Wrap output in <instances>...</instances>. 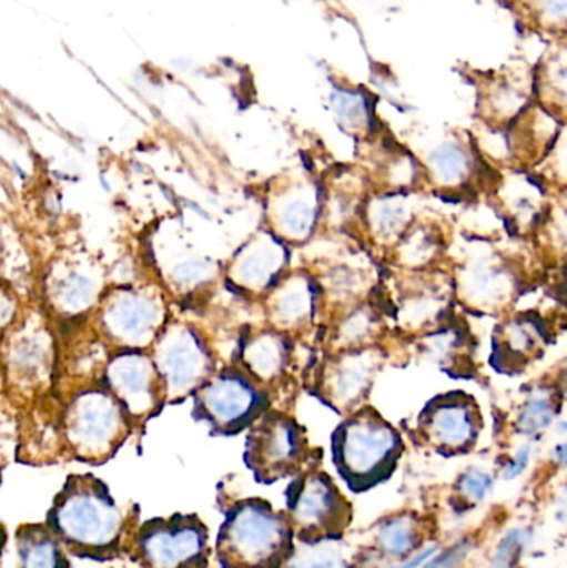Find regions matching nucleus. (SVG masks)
<instances>
[{"mask_svg": "<svg viewBox=\"0 0 567 568\" xmlns=\"http://www.w3.org/2000/svg\"><path fill=\"white\" fill-rule=\"evenodd\" d=\"M47 526L73 556L113 559L120 552L126 517L93 476H70L53 499Z\"/></svg>", "mask_w": 567, "mask_h": 568, "instance_id": "obj_1", "label": "nucleus"}, {"mask_svg": "<svg viewBox=\"0 0 567 568\" xmlns=\"http://www.w3.org/2000/svg\"><path fill=\"white\" fill-rule=\"evenodd\" d=\"M295 539L286 513L265 500H242L225 514L216 559L222 568H285L295 556Z\"/></svg>", "mask_w": 567, "mask_h": 568, "instance_id": "obj_2", "label": "nucleus"}, {"mask_svg": "<svg viewBox=\"0 0 567 568\" xmlns=\"http://www.w3.org/2000/svg\"><path fill=\"white\" fill-rule=\"evenodd\" d=\"M403 453L398 430L372 407L346 417L332 436V459L353 493L388 479Z\"/></svg>", "mask_w": 567, "mask_h": 568, "instance_id": "obj_3", "label": "nucleus"}, {"mask_svg": "<svg viewBox=\"0 0 567 568\" xmlns=\"http://www.w3.org/2000/svg\"><path fill=\"white\" fill-rule=\"evenodd\" d=\"M286 516L303 546L335 542L352 523V507L332 477L316 469L293 477L286 489Z\"/></svg>", "mask_w": 567, "mask_h": 568, "instance_id": "obj_4", "label": "nucleus"}, {"mask_svg": "<svg viewBox=\"0 0 567 568\" xmlns=\"http://www.w3.org/2000/svg\"><path fill=\"white\" fill-rule=\"evenodd\" d=\"M269 409V394L259 377L243 367H229L195 390L196 419L213 433L233 436L252 427Z\"/></svg>", "mask_w": 567, "mask_h": 568, "instance_id": "obj_5", "label": "nucleus"}, {"mask_svg": "<svg viewBox=\"0 0 567 568\" xmlns=\"http://www.w3.org/2000/svg\"><path fill=\"white\" fill-rule=\"evenodd\" d=\"M243 459L259 483L296 477L310 460L305 429L286 414L266 413L250 427Z\"/></svg>", "mask_w": 567, "mask_h": 568, "instance_id": "obj_6", "label": "nucleus"}, {"mask_svg": "<svg viewBox=\"0 0 567 568\" xmlns=\"http://www.w3.org/2000/svg\"><path fill=\"white\" fill-rule=\"evenodd\" d=\"M133 547L143 568L209 567V532L196 516L146 520L136 529Z\"/></svg>", "mask_w": 567, "mask_h": 568, "instance_id": "obj_7", "label": "nucleus"}, {"mask_svg": "<svg viewBox=\"0 0 567 568\" xmlns=\"http://www.w3.org/2000/svg\"><path fill=\"white\" fill-rule=\"evenodd\" d=\"M126 410L112 393L87 390L67 413L65 434L79 459L100 463L109 459L125 439Z\"/></svg>", "mask_w": 567, "mask_h": 568, "instance_id": "obj_8", "label": "nucleus"}, {"mask_svg": "<svg viewBox=\"0 0 567 568\" xmlns=\"http://www.w3.org/2000/svg\"><path fill=\"white\" fill-rule=\"evenodd\" d=\"M482 424L478 404L462 390L439 394L426 404L418 417L423 437L446 453L472 449L482 433Z\"/></svg>", "mask_w": 567, "mask_h": 568, "instance_id": "obj_9", "label": "nucleus"}, {"mask_svg": "<svg viewBox=\"0 0 567 568\" xmlns=\"http://www.w3.org/2000/svg\"><path fill=\"white\" fill-rule=\"evenodd\" d=\"M155 366L166 393L180 396L210 379L212 357L190 327H172L159 341Z\"/></svg>", "mask_w": 567, "mask_h": 568, "instance_id": "obj_10", "label": "nucleus"}, {"mask_svg": "<svg viewBox=\"0 0 567 568\" xmlns=\"http://www.w3.org/2000/svg\"><path fill=\"white\" fill-rule=\"evenodd\" d=\"M455 283L459 300L483 313L508 306L518 287L515 273L493 253L466 258L456 268Z\"/></svg>", "mask_w": 567, "mask_h": 568, "instance_id": "obj_11", "label": "nucleus"}, {"mask_svg": "<svg viewBox=\"0 0 567 568\" xmlns=\"http://www.w3.org/2000/svg\"><path fill=\"white\" fill-rule=\"evenodd\" d=\"M105 384L130 416L142 417L156 406L163 383L149 356L139 349H129L109 364Z\"/></svg>", "mask_w": 567, "mask_h": 568, "instance_id": "obj_12", "label": "nucleus"}, {"mask_svg": "<svg viewBox=\"0 0 567 568\" xmlns=\"http://www.w3.org/2000/svg\"><path fill=\"white\" fill-rule=\"evenodd\" d=\"M159 323V303L142 291H119L103 310V326L110 336L130 346L149 343Z\"/></svg>", "mask_w": 567, "mask_h": 568, "instance_id": "obj_13", "label": "nucleus"}, {"mask_svg": "<svg viewBox=\"0 0 567 568\" xmlns=\"http://www.w3.org/2000/svg\"><path fill=\"white\" fill-rule=\"evenodd\" d=\"M378 367L379 354L373 347L346 349L326 376V393L332 396V403L343 409H352L362 403Z\"/></svg>", "mask_w": 567, "mask_h": 568, "instance_id": "obj_14", "label": "nucleus"}, {"mask_svg": "<svg viewBox=\"0 0 567 568\" xmlns=\"http://www.w3.org/2000/svg\"><path fill=\"white\" fill-rule=\"evenodd\" d=\"M546 326L541 317L531 313L516 314L502 324L495 334V356L498 366L513 371L528 366L545 349Z\"/></svg>", "mask_w": 567, "mask_h": 568, "instance_id": "obj_15", "label": "nucleus"}, {"mask_svg": "<svg viewBox=\"0 0 567 568\" xmlns=\"http://www.w3.org/2000/svg\"><path fill=\"white\" fill-rule=\"evenodd\" d=\"M418 199L415 192H385L375 196L366 206V222L376 242L396 245L416 219Z\"/></svg>", "mask_w": 567, "mask_h": 568, "instance_id": "obj_16", "label": "nucleus"}, {"mask_svg": "<svg viewBox=\"0 0 567 568\" xmlns=\"http://www.w3.org/2000/svg\"><path fill=\"white\" fill-rule=\"evenodd\" d=\"M425 176L443 192L463 189L475 175L472 150L456 139L436 143L423 160Z\"/></svg>", "mask_w": 567, "mask_h": 568, "instance_id": "obj_17", "label": "nucleus"}, {"mask_svg": "<svg viewBox=\"0 0 567 568\" xmlns=\"http://www.w3.org/2000/svg\"><path fill=\"white\" fill-rule=\"evenodd\" d=\"M563 390L555 383H538L529 386L516 407L513 429L525 439L543 436L558 419L561 410Z\"/></svg>", "mask_w": 567, "mask_h": 568, "instance_id": "obj_18", "label": "nucleus"}, {"mask_svg": "<svg viewBox=\"0 0 567 568\" xmlns=\"http://www.w3.org/2000/svg\"><path fill=\"white\" fill-rule=\"evenodd\" d=\"M286 250L282 242L272 235H262L245 252L236 263V280L242 286L252 290H265L272 286L286 265Z\"/></svg>", "mask_w": 567, "mask_h": 568, "instance_id": "obj_19", "label": "nucleus"}, {"mask_svg": "<svg viewBox=\"0 0 567 568\" xmlns=\"http://www.w3.org/2000/svg\"><path fill=\"white\" fill-rule=\"evenodd\" d=\"M536 176L515 173L499 186V200L516 226L529 229L541 220L545 213V190Z\"/></svg>", "mask_w": 567, "mask_h": 568, "instance_id": "obj_20", "label": "nucleus"}, {"mask_svg": "<svg viewBox=\"0 0 567 568\" xmlns=\"http://www.w3.org/2000/svg\"><path fill=\"white\" fill-rule=\"evenodd\" d=\"M19 568H69L65 547L49 526H23L17 530Z\"/></svg>", "mask_w": 567, "mask_h": 568, "instance_id": "obj_21", "label": "nucleus"}, {"mask_svg": "<svg viewBox=\"0 0 567 568\" xmlns=\"http://www.w3.org/2000/svg\"><path fill=\"white\" fill-rule=\"evenodd\" d=\"M395 246L399 265L409 272L422 273L442 255V232L429 223L416 222Z\"/></svg>", "mask_w": 567, "mask_h": 568, "instance_id": "obj_22", "label": "nucleus"}, {"mask_svg": "<svg viewBox=\"0 0 567 568\" xmlns=\"http://www.w3.org/2000/svg\"><path fill=\"white\" fill-rule=\"evenodd\" d=\"M428 284H416L403 300L398 311L403 326L423 333L438 326L439 317L446 310V296L438 286Z\"/></svg>", "mask_w": 567, "mask_h": 568, "instance_id": "obj_23", "label": "nucleus"}, {"mask_svg": "<svg viewBox=\"0 0 567 568\" xmlns=\"http://www.w3.org/2000/svg\"><path fill=\"white\" fill-rule=\"evenodd\" d=\"M422 530L418 519L409 516L389 517L376 530V546L383 557L389 560L409 559L419 552Z\"/></svg>", "mask_w": 567, "mask_h": 568, "instance_id": "obj_24", "label": "nucleus"}, {"mask_svg": "<svg viewBox=\"0 0 567 568\" xmlns=\"http://www.w3.org/2000/svg\"><path fill=\"white\" fill-rule=\"evenodd\" d=\"M279 226L292 239L308 235L318 215V196L306 189L296 190L280 203Z\"/></svg>", "mask_w": 567, "mask_h": 568, "instance_id": "obj_25", "label": "nucleus"}, {"mask_svg": "<svg viewBox=\"0 0 567 568\" xmlns=\"http://www.w3.org/2000/svg\"><path fill=\"white\" fill-rule=\"evenodd\" d=\"M243 353H245V366L260 381L270 379L279 374L286 356L285 344L275 334L253 337Z\"/></svg>", "mask_w": 567, "mask_h": 568, "instance_id": "obj_26", "label": "nucleus"}, {"mask_svg": "<svg viewBox=\"0 0 567 568\" xmlns=\"http://www.w3.org/2000/svg\"><path fill=\"white\" fill-rule=\"evenodd\" d=\"M315 294L306 280H293L283 284L276 297L275 313L280 323L298 324L312 313Z\"/></svg>", "mask_w": 567, "mask_h": 568, "instance_id": "obj_27", "label": "nucleus"}, {"mask_svg": "<svg viewBox=\"0 0 567 568\" xmlns=\"http://www.w3.org/2000/svg\"><path fill=\"white\" fill-rule=\"evenodd\" d=\"M463 347V333L459 327L438 324L433 329L426 331L419 341V351L433 363L446 366Z\"/></svg>", "mask_w": 567, "mask_h": 568, "instance_id": "obj_28", "label": "nucleus"}, {"mask_svg": "<svg viewBox=\"0 0 567 568\" xmlns=\"http://www.w3.org/2000/svg\"><path fill=\"white\" fill-rule=\"evenodd\" d=\"M529 546H531V530L528 527H512L496 544L489 568H519Z\"/></svg>", "mask_w": 567, "mask_h": 568, "instance_id": "obj_29", "label": "nucleus"}, {"mask_svg": "<svg viewBox=\"0 0 567 568\" xmlns=\"http://www.w3.org/2000/svg\"><path fill=\"white\" fill-rule=\"evenodd\" d=\"M93 294H95L93 283L85 276L77 275V273L65 276L55 284V300L65 310L77 311L89 306Z\"/></svg>", "mask_w": 567, "mask_h": 568, "instance_id": "obj_30", "label": "nucleus"}, {"mask_svg": "<svg viewBox=\"0 0 567 568\" xmlns=\"http://www.w3.org/2000/svg\"><path fill=\"white\" fill-rule=\"evenodd\" d=\"M495 487V477L483 467H469L458 479V494L473 506L485 503Z\"/></svg>", "mask_w": 567, "mask_h": 568, "instance_id": "obj_31", "label": "nucleus"}, {"mask_svg": "<svg viewBox=\"0 0 567 568\" xmlns=\"http://www.w3.org/2000/svg\"><path fill=\"white\" fill-rule=\"evenodd\" d=\"M312 552L293 556L286 568H350L345 557L333 547V542L310 546Z\"/></svg>", "mask_w": 567, "mask_h": 568, "instance_id": "obj_32", "label": "nucleus"}, {"mask_svg": "<svg viewBox=\"0 0 567 568\" xmlns=\"http://www.w3.org/2000/svg\"><path fill=\"white\" fill-rule=\"evenodd\" d=\"M543 163H545L546 179L567 189V125L559 130L555 143Z\"/></svg>", "mask_w": 567, "mask_h": 568, "instance_id": "obj_33", "label": "nucleus"}, {"mask_svg": "<svg viewBox=\"0 0 567 568\" xmlns=\"http://www.w3.org/2000/svg\"><path fill=\"white\" fill-rule=\"evenodd\" d=\"M376 320L373 313L366 310L355 311L352 316L346 320V323L342 327L343 339L348 343V346L356 347L366 344V341L375 334Z\"/></svg>", "mask_w": 567, "mask_h": 568, "instance_id": "obj_34", "label": "nucleus"}, {"mask_svg": "<svg viewBox=\"0 0 567 568\" xmlns=\"http://www.w3.org/2000/svg\"><path fill=\"white\" fill-rule=\"evenodd\" d=\"M475 550V542L469 537L452 544L448 549L438 550L423 568H462Z\"/></svg>", "mask_w": 567, "mask_h": 568, "instance_id": "obj_35", "label": "nucleus"}, {"mask_svg": "<svg viewBox=\"0 0 567 568\" xmlns=\"http://www.w3.org/2000/svg\"><path fill=\"white\" fill-rule=\"evenodd\" d=\"M533 460V446L531 444H523L522 447L515 450V454L508 457L503 464L502 479L516 480L529 469Z\"/></svg>", "mask_w": 567, "mask_h": 568, "instance_id": "obj_36", "label": "nucleus"}, {"mask_svg": "<svg viewBox=\"0 0 567 568\" xmlns=\"http://www.w3.org/2000/svg\"><path fill=\"white\" fill-rule=\"evenodd\" d=\"M549 239L553 245L561 252L567 253V202L563 205L553 206L549 212Z\"/></svg>", "mask_w": 567, "mask_h": 568, "instance_id": "obj_37", "label": "nucleus"}, {"mask_svg": "<svg viewBox=\"0 0 567 568\" xmlns=\"http://www.w3.org/2000/svg\"><path fill=\"white\" fill-rule=\"evenodd\" d=\"M438 547H426V549L419 550L415 556L409 557V559L402 560V562L396 564L395 567L392 568H423L429 560L435 557V554L438 552Z\"/></svg>", "mask_w": 567, "mask_h": 568, "instance_id": "obj_38", "label": "nucleus"}, {"mask_svg": "<svg viewBox=\"0 0 567 568\" xmlns=\"http://www.w3.org/2000/svg\"><path fill=\"white\" fill-rule=\"evenodd\" d=\"M541 10L549 20H567V0H541Z\"/></svg>", "mask_w": 567, "mask_h": 568, "instance_id": "obj_39", "label": "nucleus"}, {"mask_svg": "<svg viewBox=\"0 0 567 568\" xmlns=\"http://www.w3.org/2000/svg\"><path fill=\"white\" fill-rule=\"evenodd\" d=\"M556 519L567 529V483L556 497Z\"/></svg>", "mask_w": 567, "mask_h": 568, "instance_id": "obj_40", "label": "nucleus"}, {"mask_svg": "<svg viewBox=\"0 0 567 568\" xmlns=\"http://www.w3.org/2000/svg\"><path fill=\"white\" fill-rule=\"evenodd\" d=\"M553 460L559 469H567V436L553 450Z\"/></svg>", "mask_w": 567, "mask_h": 568, "instance_id": "obj_41", "label": "nucleus"}]
</instances>
